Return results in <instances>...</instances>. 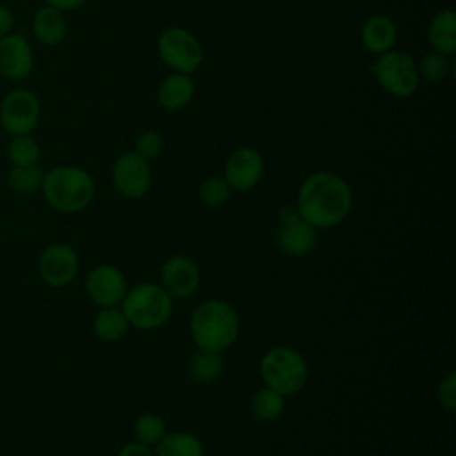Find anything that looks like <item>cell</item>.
I'll list each match as a JSON object with an SVG mask.
<instances>
[{"label": "cell", "mask_w": 456, "mask_h": 456, "mask_svg": "<svg viewBox=\"0 0 456 456\" xmlns=\"http://www.w3.org/2000/svg\"><path fill=\"white\" fill-rule=\"evenodd\" d=\"M353 207L347 182L331 171L310 173L299 185L296 208L301 219L317 228L340 224Z\"/></svg>", "instance_id": "obj_1"}, {"label": "cell", "mask_w": 456, "mask_h": 456, "mask_svg": "<svg viewBox=\"0 0 456 456\" xmlns=\"http://www.w3.org/2000/svg\"><path fill=\"white\" fill-rule=\"evenodd\" d=\"M189 330L198 349L223 353L237 340L240 322L230 303L207 299L192 310Z\"/></svg>", "instance_id": "obj_2"}, {"label": "cell", "mask_w": 456, "mask_h": 456, "mask_svg": "<svg viewBox=\"0 0 456 456\" xmlns=\"http://www.w3.org/2000/svg\"><path fill=\"white\" fill-rule=\"evenodd\" d=\"M41 192L46 203L62 214H75L84 210L94 198L93 176L71 164L53 166L43 175Z\"/></svg>", "instance_id": "obj_3"}, {"label": "cell", "mask_w": 456, "mask_h": 456, "mask_svg": "<svg viewBox=\"0 0 456 456\" xmlns=\"http://www.w3.org/2000/svg\"><path fill=\"white\" fill-rule=\"evenodd\" d=\"M119 305L128 324L146 331L164 326L173 312V297L151 281L128 289Z\"/></svg>", "instance_id": "obj_4"}, {"label": "cell", "mask_w": 456, "mask_h": 456, "mask_svg": "<svg viewBox=\"0 0 456 456\" xmlns=\"http://www.w3.org/2000/svg\"><path fill=\"white\" fill-rule=\"evenodd\" d=\"M258 370L264 387L283 397L297 394L308 378V365L305 358L287 346H276L265 351L260 358Z\"/></svg>", "instance_id": "obj_5"}, {"label": "cell", "mask_w": 456, "mask_h": 456, "mask_svg": "<svg viewBox=\"0 0 456 456\" xmlns=\"http://www.w3.org/2000/svg\"><path fill=\"white\" fill-rule=\"evenodd\" d=\"M379 87L395 98H408L419 87V69L413 57L403 50H388L376 55L370 68Z\"/></svg>", "instance_id": "obj_6"}, {"label": "cell", "mask_w": 456, "mask_h": 456, "mask_svg": "<svg viewBox=\"0 0 456 456\" xmlns=\"http://www.w3.org/2000/svg\"><path fill=\"white\" fill-rule=\"evenodd\" d=\"M157 52L176 73L191 75L203 61V48L198 37L183 27H167L162 30L157 39Z\"/></svg>", "instance_id": "obj_7"}, {"label": "cell", "mask_w": 456, "mask_h": 456, "mask_svg": "<svg viewBox=\"0 0 456 456\" xmlns=\"http://www.w3.org/2000/svg\"><path fill=\"white\" fill-rule=\"evenodd\" d=\"M39 116L41 105L30 89L16 87L0 102V125L12 137L32 134L39 123Z\"/></svg>", "instance_id": "obj_8"}, {"label": "cell", "mask_w": 456, "mask_h": 456, "mask_svg": "<svg viewBox=\"0 0 456 456\" xmlns=\"http://www.w3.org/2000/svg\"><path fill=\"white\" fill-rule=\"evenodd\" d=\"M112 183L123 198L139 200L146 196L151 187V169L148 160L135 151L121 153L112 164Z\"/></svg>", "instance_id": "obj_9"}, {"label": "cell", "mask_w": 456, "mask_h": 456, "mask_svg": "<svg viewBox=\"0 0 456 456\" xmlns=\"http://www.w3.org/2000/svg\"><path fill=\"white\" fill-rule=\"evenodd\" d=\"M37 271L46 285L55 289L66 287L78 273V255L66 242L50 244L39 256Z\"/></svg>", "instance_id": "obj_10"}, {"label": "cell", "mask_w": 456, "mask_h": 456, "mask_svg": "<svg viewBox=\"0 0 456 456\" xmlns=\"http://www.w3.org/2000/svg\"><path fill=\"white\" fill-rule=\"evenodd\" d=\"M126 290L128 285L125 274L110 264H98L86 276L87 297L102 308L118 306Z\"/></svg>", "instance_id": "obj_11"}, {"label": "cell", "mask_w": 456, "mask_h": 456, "mask_svg": "<svg viewBox=\"0 0 456 456\" xmlns=\"http://www.w3.org/2000/svg\"><path fill=\"white\" fill-rule=\"evenodd\" d=\"M264 175V159L251 146H240L230 153L224 162L223 178L232 191L246 192L258 185Z\"/></svg>", "instance_id": "obj_12"}, {"label": "cell", "mask_w": 456, "mask_h": 456, "mask_svg": "<svg viewBox=\"0 0 456 456\" xmlns=\"http://www.w3.org/2000/svg\"><path fill=\"white\" fill-rule=\"evenodd\" d=\"M34 69V50L21 32H9L0 39V75L7 80H25Z\"/></svg>", "instance_id": "obj_13"}, {"label": "cell", "mask_w": 456, "mask_h": 456, "mask_svg": "<svg viewBox=\"0 0 456 456\" xmlns=\"http://www.w3.org/2000/svg\"><path fill=\"white\" fill-rule=\"evenodd\" d=\"M162 289L175 299L191 297L200 287V269L196 262L183 255H173L160 267Z\"/></svg>", "instance_id": "obj_14"}, {"label": "cell", "mask_w": 456, "mask_h": 456, "mask_svg": "<svg viewBox=\"0 0 456 456\" xmlns=\"http://www.w3.org/2000/svg\"><path fill=\"white\" fill-rule=\"evenodd\" d=\"M276 240H278V248L285 255L305 256L314 249L317 237H315V228L297 216L289 221H280Z\"/></svg>", "instance_id": "obj_15"}, {"label": "cell", "mask_w": 456, "mask_h": 456, "mask_svg": "<svg viewBox=\"0 0 456 456\" xmlns=\"http://www.w3.org/2000/svg\"><path fill=\"white\" fill-rule=\"evenodd\" d=\"M362 45L372 55H381L394 48L397 41V25L387 14H374L362 27Z\"/></svg>", "instance_id": "obj_16"}, {"label": "cell", "mask_w": 456, "mask_h": 456, "mask_svg": "<svg viewBox=\"0 0 456 456\" xmlns=\"http://www.w3.org/2000/svg\"><path fill=\"white\" fill-rule=\"evenodd\" d=\"M34 37L45 46H57L68 34V21L62 11L52 5H41L32 16Z\"/></svg>", "instance_id": "obj_17"}, {"label": "cell", "mask_w": 456, "mask_h": 456, "mask_svg": "<svg viewBox=\"0 0 456 456\" xmlns=\"http://www.w3.org/2000/svg\"><path fill=\"white\" fill-rule=\"evenodd\" d=\"M194 96V80L187 73L173 71L167 75L157 89V103L167 112L182 110L191 103Z\"/></svg>", "instance_id": "obj_18"}, {"label": "cell", "mask_w": 456, "mask_h": 456, "mask_svg": "<svg viewBox=\"0 0 456 456\" xmlns=\"http://www.w3.org/2000/svg\"><path fill=\"white\" fill-rule=\"evenodd\" d=\"M428 37L433 52L442 53L445 57L454 55L456 52V12L452 9H440L433 14Z\"/></svg>", "instance_id": "obj_19"}, {"label": "cell", "mask_w": 456, "mask_h": 456, "mask_svg": "<svg viewBox=\"0 0 456 456\" xmlns=\"http://www.w3.org/2000/svg\"><path fill=\"white\" fill-rule=\"evenodd\" d=\"M128 328H130V324H128L123 310L116 308V306L102 308L94 315V321H93V331L103 342L121 340L126 335Z\"/></svg>", "instance_id": "obj_20"}, {"label": "cell", "mask_w": 456, "mask_h": 456, "mask_svg": "<svg viewBox=\"0 0 456 456\" xmlns=\"http://www.w3.org/2000/svg\"><path fill=\"white\" fill-rule=\"evenodd\" d=\"M155 456H203V444L191 433H166L157 444Z\"/></svg>", "instance_id": "obj_21"}, {"label": "cell", "mask_w": 456, "mask_h": 456, "mask_svg": "<svg viewBox=\"0 0 456 456\" xmlns=\"http://www.w3.org/2000/svg\"><path fill=\"white\" fill-rule=\"evenodd\" d=\"M223 372V358L221 353L198 349L189 360V374L194 381L210 383L217 379Z\"/></svg>", "instance_id": "obj_22"}, {"label": "cell", "mask_w": 456, "mask_h": 456, "mask_svg": "<svg viewBox=\"0 0 456 456\" xmlns=\"http://www.w3.org/2000/svg\"><path fill=\"white\" fill-rule=\"evenodd\" d=\"M251 413L260 420H274L283 413L285 401L278 392L264 387L258 388L251 397Z\"/></svg>", "instance_id": "obj_23"}, {"label": "cell", "mask_w": 456, "mask_h": 456, "mask_svg": "<svg viewBox=\"0 0 456 456\" xmlns=\"http://www.w3.org/2000/svg\"><path fill=\"white\" fill-rule=\"evenodd\" d=\"M41 155L39 142L30 135H14L7 146V157L12 166H36Z\"/></svg>", "instance_id": "obj_24"}, {"label": "cell", "mask_w": 456, "mask_h": 456, "mask_svg": "<svg viewBox=\"0 0 456 456\" xmlns=\"http://www.w3.org/2000/svg\"><path fill=\"white\" fill-rule=\"evenodd\" d=\"M135 440L144 445H157L159 440L166 435L164 419L157 413H141L134 422Z\"/></svg>", "instance_id": "obj_25"}, {"label": "cell", "mask_w": 456, "mask_h": 456, "mask_svg": "<svg viewBox=\"0 0 456 456\" xmlns=\"http://www.w3.org/2000/svg\"><path fill=\"white\" fill-rule=\"evenodd\" d=\"M43 171L41 167L36 166H12V169L9 171V185L21 194H30L36 192L37 189H41V182H43Z\"/></svg>", "instance_id": "obj_26"}, {"label": "cell", "mask_w": 456, "mask_h": 456, "mask_svg": "<svg viewBox=\"0 0 456 456\" xmlns=\"http://www.w3.org/2000/svg\"><path fill=\"white\" fill-rule=\"evenodd\" d=\"M417 69H419V78L435 84V82H442L451 73V62H449V57L436 52H429L422 55L420 62L417 64Z\"/></svg>", "instance_id": "obj_27"}, {"label": "cell", "mask_w": 456, "mask_h": 456, "mask_svg": "<svg viewBox=\"0 0 456 456\" xmlns=\"http://www.w3.org/2000/svg\"><path fill=\"white\" fill-rule=\"evenodd\" d=\"M232 189L223 176H208L200 185V198L207 207H221L230 200Z\"/></svg>", "instance_id": "obj_28"}, {"label": "cell", "mask_w": 456, "mask_h": 456, "mask_svg": "<svg viewBox=\"0 0 456 456\" xmlns=\"http://www.w3.org/2000/svg\"><path fill=\"white\" fill-rule=\"evenodd\" d=\"M134 146H135L134 151L137 155H141L146 160H151V159H157L162 153L164 137L157 130H142V132L137 134V137L134 141Z\"/></svg>", "instance_id": "obj_29"}, {"label": "cell", "mask_w": 456, "mask_h": 456, "mask_svg": "<svg viewBox=\"0 0 456 456\" xmlns=\"http://www.w3.org/2000/svg\"><path fill=\"white\" fill-rule=\"evenodd\" d=\"M438 401L444 408H456V372L451 370L438 385Z\"/></svg>", "instance_id": "obj_30"}, {"label": "cell", "mask_w": 456, "mask_h": 456, "mask_svg": "<svg viewBox=\"0 0 456 456\" xmlns=\"http://www.w3.org/2000/svg\"><path fill=\"white\" fill-rule=\"evenodd\" d=\"M118 456H155V452L150 449V445H144V444H141V442L135 440V442L125 444V445L119 449Z\"/></svg>", "instance_id": "obj_31"}, {"label": "cell", "mask_w": 456, "mask_h": 456, "mask_svg": "<svg viewBox=\"0 0 456 456\" xmlns=\"http://www.w3.org/2000/svg\"><path fill=\"white\" fill-rule=\"evenodd\" d=\"M12 25H14L12 11L7 5L0 4V39L9 32H12Z\"/></svg>", "instance_id": "obj_32"}, {"label": "cell", "mask_w": 456, "mask_h": 456, "mask_svg": "<svg viewBox=\"0 0 456 456\" xmlns=\"http://www.w3.org/2000/svg\"><path fill=\"white\" fill-rule=\"evenodd\" d=\"M45 2H46V5H52V7H55V9H59L62 12L77 9V7L86 4V0H45Z\"/></svg>", "instance_id": "obj_33"}]
</instances>
